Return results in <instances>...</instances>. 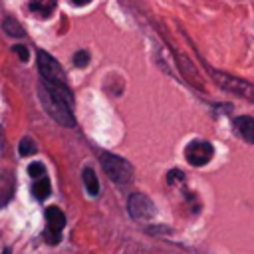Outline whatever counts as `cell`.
Here are the masks:
<instances>
[{"instance_id": "7c38bea8", "label": "cell", "mask_w": 254, "mask_h": 254, "mask_svg": "<svg viewBox=\"0 0 254 254\" xmlns=\"http://www.w3.org/2000/svg\"><path fill=\"white\" fill-rule=\"evenodd\" d=\"M2 28H4V32H6V34H10V36H14V38H22V36H24L22 26H20L14 18H6V20H4V24H2Z\"/></svg>"}, {"instance_id": "277c9868", "label": "cell", "mask_w": 254, "mask_h": 254, "mask_svg": "<svg viewBox=\"0 0 254 254\" xmlns=\"http://www.w3.org/2000/svg\"><path fill=\"white\" fill-rule=\"evenodd\" d=\"M38 69H40L44 81L65 85V75H64L62 65L48 52H38Z\"/></svg>"}, {"instance_id": "9c48e42d", "label": "cell", "mask_w": 254, "mask_h": 254, "mask_svg": "<svg viewBox=\"0 0 254 254\" xmlns=\"http://www.w3.org/2000/svg\"><path fill=\"white\" fill-rule=\"evenodd\" d=\"M56 2L58 0H30V8L40 18H48V16H52V12L56 8Z\"/></svg>"}, {"instance_id": "9a60e30c", "label": "cell", "mask_w": 254, "mask_h": 254, "mask_svg": "<svg viewBox=\"0 0 254 254\" xmlns=\"http://www.w3.org/2000/svg\"><path fill=\"white\" fill-rule=\"evenodd\" d=\"M73 64H75L77 67H85V65L89 64V54H87V52H83V50H81V52H77V54L73 56Z\"/></svg>"}, {"instance_id": "8fae6325", "label": "cell", "mask_w": 254, "mask_h": 254, "mask_svg": "<svg viewBox=\"0 0 254 254\" xmlns=\"http://www.w3.org/2000/svg\"><path fill=\"white\" fill-rule=\"evenodd\" d=\"M50 190H52V187H50V181L46 179V177H42V179H38L34 185H32V194L36 196V198H46L48 194H50Z\"/></svg>"}, {"instance_id": "8992f818", "label": "cell", "mask_w": 254, "mask_h": 254, "mask_svg": "<svg viewBox=\"0 0 254 254\" xmlns=\"http://www.w3.org/2000/svg\"><path fill=\"white\" fill-rule=\"evenodd\" d=\"M127 210L135 220H147L155 214V204L151 202L149 196H145L141 192H133L127 200Z\"/></svg>"}, {"instance_id": "d6986e66", "label": "cell", "mask_w": 254, "mask_h": 254, "mask_svg": "<svg viewBox=\"0 0 254 254\" xmlns=\"http://www.w3.org/2000/svg\"><path fill=\"white\" fill-rule=\"evenodd\" d=\"M73 4H77V6H85V4H89L91 0H71Z\"/></svg>"}, {"instance_id": "5bb4252c", "label": "cell", "mask_w": 254, "mask_h": 254, "mask_svg": "<svg viewBox=\"0 0 254 254\" xmlns=\"http://www.w3.org/2000/svg\"><path fill=\"white\" fill-rule=\"evenodd\" d=\"M44 173H46V169H44L42 163H32V165H28V175H30V177H34V179H42Z\"/></svg>"}, {"instance_id": "52a82bcc", "label": "cell", "mask_w": 254, "mask_h": 254, "mask_svg": "<svg viewBox=\"0 0 254 254\" xmlns=\"http://www.w3.org/2000/svg\"><path fill=\"white\" fill-rule=\"evenodd\" d=\"M234 129L238 131V135H240L244 141L254 143V117H248V115L236 117V119H234Z\"/></svg>"}, {"instance_id": "2e32d148", "label": "cell", "mask_w": 254, "mask_h": 254, "mask_svg": "<svg viewBox=\"0 0 254 254\" xmlns=\"http://www.w3.org/2000/svg\"><path fill=\"white\" fill-rule=\"evenodd\" d=\"M183 179H185V175H183V171H179V169H173V171L167 173V183H169V185H175L177 181H183Z\"/></svg>"}, {"instance_id": "4fadbf2b", "label": "cell", "mask_w": 254, "mask_h": 254, "mask_svg": "<svg viewBox=\"0 0 254 254\" xmlns=\"http://www.w3.org/2000/svg\"><path fill=\"white\" fill-rule=\"evenodd\" d=\"M36 153V143L30 139V137H24L22 141H20V155L22 157H30V155H34Z\"/></svg>"}, {"instance_id": "6da1fadb", "label": "cell", "mask_w": 254, "mask_h": 254, "mask_svg": "<svg viewBox=\"0 0 254 254\" xmlns=\"http://www.w3.org/2000/svg\"><path fill=\"white\" fill-rule=\"evenodd\" d=\"M40 97H42L44 109H46L60 125H65V127H73V125H75L73 115H71V107H69L62 97H58L56 93H52L44 83H42V87H40Z\"/></svg>"}, {"instance_id": "ba28073f", "label": "cell", "mask_w": 254, "mask_h": 254, "mask_svg": "<svg viewBox=\"0 0 254 254\" xmlns=\"http://www.w3.org/2000/svg\"><path fill=\"white\" fill-rule=\"evenodd\" d=\"M46 220H48V228L56 230V232H60L65 224V216L58 206H48L46 208Z\"/></svg>"}, {"instance_id": "ac0fdd59", "label": "cell", "mask_w": 254, "mask_h": 254, "mask_svg": "<svg viewBox=\"0 0 254 254\" xmlns=\"http://www.w3.org/2000/svg\"><path fill=\"white\" fill-rule=\"evenodd\" d=\"M12 50L18 54V58H20L22 62H28V58H30V56H28V48H26V46H22V44H16Z\"/></svg>"}, {"instance_id": "5b68a950", "label": "cell", "mask_w": 254, "mask_h": 254, "mask_svg": "<svg viewBox=\"0 0 254 254\" xmlns=\"http://www.w3.org/2000/svg\"><path fill=\"white\" fill-rule=\"evenodd\" d=\"M214 155V147L206 141H192L187 151H185V159L187 163H190L192 167H202L206 165Z\"/></svg>"}, {"instance_id": "3957f363", "label": "cell", "mask_w": 254, "mask_h": 254, "mask_svg": "<svg viewBox=\"0 0 254 254\" xmlns=\"http://www.w3.org/2000/svg\"><path fill=\"white\" fill-rule=\"evenodd\" d=\"M210 75L212 79L226 91L234 93V95H240V97H246V99H254V85L236 77V75H230V73H224V71H218V69H210Z\"/></svg>"}, {"instance_id": "7a4b0ae2", "label": "cell", "mask_w": 254, "mask_h": 254, "mask_svg": "<svg viewBox=\"0 0 254 254\" xmlns=\"http://www.w3.org/2000/svg\"><path fill=\"white\" fill-rule=\"evenodd\" d=\"M99 161H101V167H103L105 175L113 183H117V185L131 183V179H133V167H131L129 161H125L123 157L113 155V153H101Z\"/></svg>"}, {"instance_id": "30bf717a", "label": "cell", "mask_w": 254, "mask_h": 254, "mask_svg": "<svg viewBox=\"0 0 254 254\" xmlns=\"http://www.w3.org/2000/svg\"><path fill=\"white\" fill-rule=\"evenodd\" d=\"M81 177H83V185H85L87 192H89L91 196H95V194L99 192V181H97V177H95V171H93L91 167H85L83 173H81Z\"/></svg>"}, {"instance_id": "e0dca14e", "label": "cell", "mask_w": 254, "mask_h": 254, "mask_svg": "<svg viewBox=\"0 0 254 254\" xmlns=\"http://www.w3.org/2000/svg\"><path fill=\"white\" fill-rule=\"evenodd\" d=\"M44 238H46V242H50V244H58L60 242V232H56V230H50V228H46V232H44Z\"/></svg>"}, {"instance_id": "ffe728a7", "label": "cell", "mask_w": 254, "mask_h": 254, "mask_svg": "<svg viewBox=\"0 0 254 254\" xmlns=\"http://www.w3.org/2000/svg\"><path fill=\"white\" fill-rule=\"evenodd\" d=\"M2 254H10V252H8V250H4V252H2Z\"/></svg>"}]
</instances>
